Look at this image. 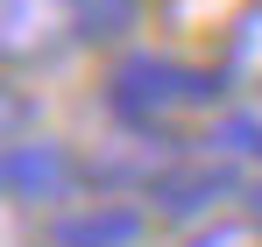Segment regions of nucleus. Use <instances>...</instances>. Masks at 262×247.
Instances as JSON below:
<instances>
[{
  "mask_svg": "<svg viewBox=\"0 0 262 247\" xmlns=\"http://www.w3.org/2000/svg\"><path fill=\"white\" fill-rule=\"evenodd\" d=\"M36 120H43V106H36V92L14 78H0V149H14L21 134H36Z\"/></svg>",
  "mask_w": 262,
  "mask_h": 247,
  "instance_id": "10",
  "label": "nucleus"
},
{
  "mask_svg": "<svg viewBox=\"0 0 262 247\" xmlns=\"http://www.w3.org/2000/svg\"><path fill=\"white\" fill-rule=\"evenodd\" d=\"M248 212H255V219H262V177H255V191H248Z\"/></svg>",
  "mask_w": 262,
  "mask_h": 247,
  "instance_id": "12",
  "label": "nucleus"
},
{
  "mask_svg": "<svg viewBox=\"0 0 262 247\" xmlns=\"http://www.w3.org/2000/svg\"><path fill=\"white\" fill-rule=\"evenodd\" d=\"M149 198L135 205V191H78L71 205L43 219V247H142L149 240Z\"/></svg>",
  "mask_w": 262,
  "mask_h": 247,
  "instance_id": "4",
  "label": "nucleus"
},
{
  "mask_svg": "<svg viewBox=\"0 0 262 247\" xmlns=\"http://www.w3.org/2000/svg\"><path fill=\"white\" fill-rule=\"evenodd\" d=\"M234 191H241V163H234V156H220V149H199V156L177 149L142 198H149L156 219H177V226H184V219H213V205L234 198Z\"/></svg>",
  "mask_w": 262,
  "mask_h": 247,
  "instance_id": "5",
  "label": "nucleus"
},
{
  "mask_svg": "<svg viewBox=\"0 0 262 247\" xmlns=\"http://www.w3.org/2000/svg\"><path fill=\"white\" fill-rule=\"evenodd\" d=\"M0 247H43V212L0 184Z\"/></svg>",
  "mask_w": 262,
  "mask_h": 247,
  "instance_id": "11",
  "label": "nucleus"
},
{
  "mask_svg": "<svg viewBox=\"0 0 262 247\" xmlns=\"http://www.w3.org/2000/svg\"><path fill=\"white\" fill-rule=\"evenodd\" d=\"M0 184H7L21 205L57 212V205H71L92 184V163L71 141H57V134H21L14 149H0Z\"/></svg>",
  "mask_w": 262,
  "mask_h": 247,
  "instance_id": "3",
  "label": "nucleus"
},
{
  "mask_svg": "<svg viewBox=\"0 0 262 247\" xmlns=\"http://www.w3.org/2000/svg\"><path fill=\"white\" fill-rule=\"evenodd\" d=\"M227 71L220 64H191V57H170V50H121L114 57V78H106V113L121 127H142V134H170L184 120H213L227 106Z\"/></svg>",
  "mask_w": 262,
  "mask_h": 247,
  "instance_id": "1",
  "label": "nucleus"
},
{
  "mask_svg": "<svg viewBox=\"0 0 262 247\" xmlns=\"http://www.w3.org/2000/svg\"><path fill=\"white\" fill-rule=\"evenodd\" d=\"M142 21V0H85V42H128Z\"/></svg>",
  "mask_w": 262,
  "mask_h": 247,
  "instance_id": "9",
  "label": "nucleus"
},
{
  "mask_svg": "<svg viewBox=\"0 0 262 247\" xmlns=\"http://www.w3.org/2000/svg\"><path fill=\"white\" fill-rule=\"evenodd\" d=\"M85 42V0H0V64L36 71Z\"/></svg>",
  "mask_w": 262,
  "mask_h": 247,
  "instance_id": "2",
  "label": "nucleus"
},
{
  "mask_svg": "<svg viewBox=\"0 0 262 247\" xmlns=\"http://www.w3.org/2000/svg\"><path fill=\"white\" fill-rule=\"evenodd\" d=\"M177 247H262V219L255 212H220V219H191V233Z\"/></svg>",
  "mask_w": 262,
  "mask_h": 247,
  "instance_id": "8",
  "label": "nucleus"
},
{
  "mask_svg": "<svg viewBox=\"0 0 262 247\" xmlns=\"http://www.w3.org/2000/svg\"><path fill=\"white\" fill-rule=\"evenodd\" d=\"M199 141L220 149V156H234V163H262V99L255 92H248V99H227L213 120H206Z\"/></svg>",
  "mask_w": 262,
  "mask_h": 247,
  "instance_id": "6",
  "label": "nucleus"
},
{
  "mask_svg": "<svg viewBox=\"0 0 262 247\" xmlns=\"http://www.w3.org/2000/svg\"><path fill=\"white\" fill-rule=\"evenodd\" d=\"M220 71H227V85H234V92H255V99H262V7L234 14L227 50H220Z\"/></svg>",
  "mask_w": 262,
  "mask_h": 247,
  "instance_id": "7",
  "label": "nucleus"
}]
</instances>
